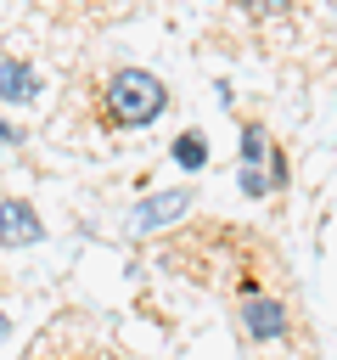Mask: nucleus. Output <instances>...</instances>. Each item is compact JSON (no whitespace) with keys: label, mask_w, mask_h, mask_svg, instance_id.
Instances as JSON below:
<instances>
[{"label":"nucleus","mask_w":337,"mask_h":360,"mask_svg":"<svg viewBox=\"0 0 337 360\" xmlns=\"http://www.w3.org/2000/svg\"><path fill=\"white\" fill-rule=\"evenodd\" d=\"M168 107V84L146 68H112L101 84V124L107 129H146Z\"/></svg>","instance_id":"f257e3e1"},{"label":"nucleus","mask_w":337,"mask_h":360,"mask_svg":"<svg viewBox=\"0 0 337 360\" xmlns=\"http://www.w3.org/2000/svg\"><path fill=\"white\" fill-rule=\"evenodd\" d=\"M236 321H242V332L253 338V343H281L286 332H292V315H286V304L281 298H270V292H242V304H236Z\"/></svg>","instance_id":"f03ea898"},{"label":"nucleus","mask_w":337,"mask_h":360,"mask_svg":"<svg viewBox=\"0 0 337 360\" xmlns=\"http://www.w3.org/2000/svg\"><path fill=\"white\" fill-rule=\"evenodd\" d=\"M39 236H45L39 208L22 197H0V248H34Z\"/></svg>","instance_id":"7ed1b4c3"},{"label":"nucleus","mask_w":337,"mask_h":360,"mask_svg":"<svg viewBox=\"0 0 337 360\" xmlns=\"http://www.w3.org/2000/svg\"><path fill=\"white\" fill-rule=\"evenodd\" d=\"M185 208H191V191H163V197H152V202L135 208V231H157V225H168Z\"/></svg>","instance_id":"20e7f679"},{"label":"nucleus","mask_w":337,"mask_h":360,"mask_svg":"<svg viewBox=\"0 0 337 360\" xmlns=\"http://www.w3.org/2000/svg\"><path fill=\"white\" fill-rule=\"evenodd\" d=\"M34 90H39L34 68L17 62V56H6V62H0V101H34Z\"/></svg>","instance_id":"39448f33"},{"label":"nucleus","mask_w":337,"mask_h":360,"mask_svg":"<svg viewBox=\"0 0 337 360\" xmlns=\"http://www.w3.org/2000/svg\"><path fill=\"white\" fill-rule=\"evenodd\" d=\"M174 163H180L185 174H197V169H208V141H202L197 129H185V135L174 141Z\"/></svg>","instance_id":"423d86ee"},{"label":"nucleus","mask_w":337,"mask_h":360,"mask_svg":"<svg viewBox=\"0 0 337 360\" xmlns=\"http://www.w3.org/2000/svg\"><path fill=\"white\" fill-rule=\"evenodd\" d=\"M270 158V141H264V124H247L242 129V169H258Z\"/></svg>","instance_id":"0eeeda50"},{"label":"nucleus","mask_w":337,"mask_h":360,"mask_svg":"<svg viewBox=\"0 0 337 360\" xmlns=\"http://www.w3.org/2000/svg\"><path fill=\"white\" fill-rule=\"evenodd\" d=\"M242 11H253V17H275V11H286V0H236Z\"/></svg>","instance_id":"6e6552de"},{"label":"nucleus","mask_w":337,"mask_h":360,"mask_svg":"<svg viewBox=\"0 0 337 360\" xmlns=\"http://www.w3.org/2000/svg\"><path fill=\"white\" fill-rule=\"evenodd\" d=\"M90 360H124V354H118V349H101V354H90Z\"/></svg>","instance_id":"1a4fd4ad"},{"label":"nucleus","mask_w":337,"mask_h":360,"mask_svg":"<svg viewBox=\"0 0 337 360\" xmlns=\"http://www.w3.org/2000/svg\"><path fill=\"white\" fill-rule=\"evenodd\" d=\"M6 332H11V321H6V309H0V338H6Z\"/></svg>","instance_id":"9d476101"}]
</instances>
